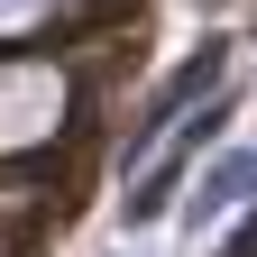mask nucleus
<instances>
[{
    "label": "nucleus",
    "instance_id": "nucleus-1",
    "mask_svg": "<svg viewBox=\"0 0 257 257\" xmlns=\"http://www.w3.org/2000/svg\"><path fill=\"white\" fill-rule=\"evenodd\" d=\"M211 83H220V46H202V55H193V64H184V74H175L166 92H156V110H147L138 128H128V147H147V138H156V128H166V119H175L184 101H202V92H211Z\"/></svg>",
    "mask_w": 257,
    "mask_h": 257
},
{
    "label": "nucleus",
    "instance_id": "nucleus-2",
    "mask_svg": "<svg viewBox=\"0 0 257 257\" xmlns=\"http://www.w3.org/2000/svg\"><path fill=\"white\" fill-rule=\"evenodd\" d=\"M239 184H248V156H230V166H220V175H211V193H202V202H193V211H220V202H230V193H239Z\"/></svg>",
    "mask_w": 257,
    "mask_h": 257
}]
</instances>
